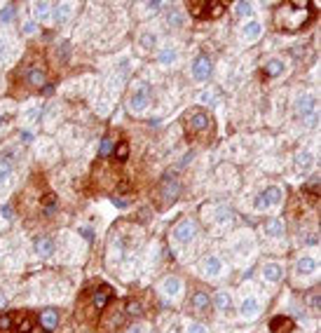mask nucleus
I'll return each instance as SVG.
<instances>
[{"instance_id":"f257e3e1","label":"nucleus","mask_w":321,"mask_h":333,"mask_svg":"<svg viewBox=\"0 0 321 333\" xmlns=\"http://www.w3.org/2000/svg\"><path fill=\"white\" fill-rule=\"evenodd\" d=\"M312 3L303 0V3H284L277 7V14H274V26L282 31V33H295L305 24L312 19Z\"/></svg>"},{"instance_id":"f03ea898","label":"nucleus","mask_w":321,"mask_h":333,"mask_svg":"<svg viewBox=\"0 0 321 333\" xmlns=\"http://www.w3.org/2000/svg\"><path fill=\"white\" fill-rule=\"evenodd\" d=\"M0 333H42L31 312H7L0 315Z\"/></svg>"},{"instance_id":"7ed1b4c3","label":"nucleus","mask_w":321,"mask_h":333,"mask_svg":"<svg viewBox=\"0 0 321 333\" xmlns=\"http://www.w3.org/2000/svg\"><path fill=\"white\" fill-rule=\"evenodd\" d=\"M213 132V120L206 111H195L192 115L185 120V134L190 139H204L206 134Z\"/></svg>"},{"instance_id":"20e7f679","label":"nucleus","mask_w":321,"mask_h":333,"mask_svg":"<svg viewBox=\"0 0 321 333\" xmlns=\"http://www.w3.org/2000/svg\"><path fill=\"white\" fill-rule=\"evenodd\" d=\"M188 10L195 19H218L225 12V3L221 0H192L188 3Z\"/></svg>"},{"instance_id":"39448f33","label":"nucleus","mask_w":321,"mask_h":333,"mask_svg":"<svg viewBox=\"0 0 321 333\" xmlns=\"http://www.w3.org/2000/svg\"><path fill=\"white\" fill-rule=\"evenodd\" d=\"M22 75H24V82L31 89L45 87V82H47V71H45V66H38V64H26Z\"/></svg>"},{"instance_id":"423d86ee","label":"nucleus","mask_w":321,"mask_h":333,"mask_svg":"<svg viewBox=\"0 0 321 333\" xmlns=\"http://www.w3.org/2000/svg\"><path fill=\"white\" fill-rule=\"evenodd\" d=\"M284 200V190L277 185H267L258 197H255V209H267V206H277Z\"/></svg>"},{"instance_id":"0eeeda50","label":"nucleus","mask_w":321,"mask_h":333,"mask_svg":"<svg viewBox=\"0 0 321 333\" xmlns=\"http://www.w3.org/2000/svg\"><path fill=\"white\" fill-rule=\"evenodd\" d=\"M295 111H298L300 117L307 120V124L316 122V99L312 94H303L298 101H295Z\"/></svg>"},{"instance_id":"6e6552de","label":"nucleus","mask_w":321,"mask_h":333,"mask_svg":"<svg viewBox=\"0 0 321 333\" xmlns=\"http://www.w3.org/2000/svg\"><path fill=\"white\" fill-rule=\"evenodd\" d=\"M178 193H181V183H178L174 176H166L162 178V183H160V200L162 204H174V202L178 200Z\"/></svg>"},{"instance_id":"1a4fd4ad","label":"nucleus","mask_w":321,"mask_h":333,"mask_svg":"<svg viewBox=\"0 0 321 333\" xmlns=\"http://www.w3.org/2000/svg\"><path fill=\"white\" fill-rule=\"evenodd\" d=\"M111 300H115V289L108 286V284H99L94 289V296H92V307L94 310H103Z\"/></svg>"},{"instance_id":"9d476101","label":"nucleus","mask_w":321,"mask_h":333,"mask_svg":"<svg viewBox=\"0 0 321 333\" xmlns=\"http://www.w3.org/2000/svg\"><path fill=\"white\" fill-rule=\"evenodd\" d=\"M148 103H150V89L148 87L134 89L132 96H129V101H127L129 111H134V113H143L145 108H148Z\"/></svg>"},{"instance_id":"9b49d317","label":"nucleus","mask_w":321,"mask_h":333,"mask_svg":"<svg viewBox=\"0 0 321 333\" xmlns=\"http://www.w3.org/2000/svg\"><path fill=\"white\" fill-rule=\"evenodd\" d=\"M211 59L206 54H200L197 59L192 61V78L197 80V82H206V80L211 78Z\"/></svg>"},{"instance_id":"f8f14e48","label":"nucleus","mask_w":321,"mask_h":333,"mask_svg":"<svg viewBox=\"0 0 321 333\" xmlns=\"http://www.w3.org/2000/svg\"><path fill=\"white\" fill-rule=\"evenodd\" d=\"M174 239L176 242H181V244H185V242H190V239H195V235H197V225H195V221H181L174 228Z\"/></svg>"},{"instance_id":"ddd939ff","label":"nucleus","mask_w":321,"mask_h":333,"mask_svg":"<svg viewBox=\"0 0 321 333\" xmlns=\"http://www.w3.org/2000/svg\"><path fill=\"white\" fill-rule=\"evenodd\" d=\"M124 315H127V310H122V307H115L113 312H105L101 328H103L105 333H111V331H115V328H120V324L124 322Z\"/></svg>"},{"instance_id":"4468645a","label":"nucleus","mask_w":321,"mask_h":333,"mask_svg":"<svg viewBox=\"0 0 321 333\" xmlns=\"http://www.w3.org/2000/svg\"><path fill=\"white\" fill-rule=\"evenodd\" d=\"M295 272H298L300 277H310V275H314L316 272V258H312V256H303V258H298V263H295Z\"/></svg>"},{"instance_id":"2eb2a0df","label":"nucleus","mask_w":321,"mask_h":333,"mask_svg":"<svg viewBox=\"0 0 321 333\" xmlns=\"http://www.w3.org/2000/svg\"><path fill=\"white\" fill-rule=\"evenodd\" d=\"M270 331L272 333H291L293 331V319L286 315H279L270 322Z\"/></svg>"},{"instance_id":"dca6fc26","label":"nucleus","mask_w":321,"mask_h":333,"mask_svg":"<svg viewBox=\"0 0 321 333\" xmlns=\"http://www.w3.org/2000/svg\"><path fill=\"white\" fill-rule=\"evenodd\" d=\"M295 167H298V172L307 174L314 167V155H312L310 150H300L298 155H295Z\"/></svg>"},{"instance_id":"f3484780","label":"nucleus","mask_w":321,"mask_h":333,"mask_svg":"<svg viewBox=\"0 0 321 333\" xmlns=\"http://www.w3.org/2000/svg\"><path fill=\"white\" fill-rule=\"evenodd\" d=\"M33 249L40 258H50V256L54 254V242H52L50 237H40V239H35Z\"/></svg>"},{"instance_id":"a211bd4d","label":"nucleus","mask_w":321,"mask_h":333,"mask_svg":"<svg viewBox=\"0 0 321 333\" xmlns=\"http://www.w3.org/2000/svg\"><path fill=\"white\" fill-rule=\"evenodd\" d=\"M242 317L244 319H255L258 317V312H261V303L255 298H244V303H242Z\"/></svg>"},{"instance_id":"6ab92c4d","label":"nucleus","mask_w":321,"mask_h":333,"mask_svg":"<svg viewBox=\"0 0 321 333\" xmlns=\"http://www.w3.org/2000/svg\"><path fill=\"white\" fill-rule=\"evenodd\" d=\"M263 33V26L258 22H249L246 26L242 28V38L246 40V43H253V40H258Z\"/></svg>"},{"instance_id":"aec40b11","label":"nucleus","mask_w":321,"mask_h":333,"mask_svg":"<svg viewBox=\"0 0 321 333\" xmlns=\"http://www.w3.org/2000/svg\"><path fill=\"white\" fill-rule=\"evenodd\" d=\"M263 71H265L267 78H279V75L286 71V64H284L282 59H270V61L265 64V68H263Z\"/></svg>"},{"instance_id":"412c9836","label":"nucleus","mask_w":321,"mask_h":333,"mask_svg":"<svg viewBox=\"0 0 321 333\" xmlns=\"http://www.w3.org/2000/svg\"><path fill=\"white\" fill-rule=\"evenodd\" d=\"M263 277H265L267 282H279V279L284 277L282 265H277V263H267V265H263Z\"/></svg>"},{"instance_id":"4be33fe9","label":"nucleus","mask_w":321,"mask_h":333,"mask_svg":"<svg viewBox=\"0 0 321 333\" xmlns=\"http://www.w3.org/2000/svg\"><path fill=\"white\" fill-rule=\"evenodd\" d=\"M213 305H216L218 312H227L232 307V296L227 294V291H218V294L213 296Z\"/></svg>"},{"instance_id":"5701e85b","label":"nucleus","mask_w":321,"mask_h":333,"mask_svg":"<svg viewBox=\"0 0 321 333\" xmlns=\"http://www.w3.org/2000/svg\"><path fill=\"white\" fill-rule=\"evenodd\" d=\"M181 289H183V284L178 277H166L164 282H162V291H164L166 296H172V298L181 294Z\"/></svg>"},{"instance_id":"b1692460","label":"nucleus","mask_w":321,"mask_h":333,"mask_svg":"<svg viewBox=\"0 0 321 333\" xmlns=\"http://www.w3.org/2000/svg\"><path fill=\"white\" fill-rule=\"evenodd\" d=\"M223 270V263L221 258H216V256H209L204 261V272H206V277H218Z\"/></svg>"},{"instance_id":"393cba45","label":"nucleus","mask_w":321,"mask_h":333,"mask_svg":"<svg viewBox=\"0 0 321 333\" xmlns=\"http://www.w3.org/2000/svg\"><path fill=\"white\" fill-rule=\"evenodd\" d=\"M265 235L267 237H282L284 235V221L282 218H270L265 223Z\"/></svg>"},{"instance_id":"a878e982","label":"nucleus","mask_w":321,"mask_h":333,"mask_svg":"<svg viewBox=\"0 0 321 333\" xmlns=\"http://www.w3.org/2000/svg\"><path fill=\"white\" fill-rule=\"evenodd\" d=\"M40 322H42V326L47 328V331H52V328H56V324H59V312L56 310H45L42 315H40Z\"/></svg>"},{"instance_id":"bb28decb","label":"nucleus","mask_w":321,"mask_h":333,"mask_svg":"<svg viewBox=\"0 0 321 333\" xmlns=\"http://www.w3.org/2000/svg\"><path fill=\"white\" fill-rule=\"evenodd\" d=\"M209 305H211V298L204 294V291H197V294L192 296V307L197 312H206L209 310Z\"/></svg>"},{"instance_id":"cd10ccee","label":"nucleus","mask_w":321,"mask_h":333,"mask_svg":"<svg viewBox=\"0 0 321 333\" xmlns=\"http://www.w3.org/2000/svg\"><path fill=\"white\" fill-rule=\"evenodd\" d=\"M73 10V5H68V3H61V5H56L54 7V17H56V22H63V19H68V12Z\"/></svg>"},{"instance_id":"c85d7f7f","label":"nucleus","mask_w":321,"mask_h":333,"mask_svg":"<svg viewBox=\"0 0 321 333\" xmlns=\"http://www.w3.org/2000/svg\"><path fill=\"white\" fill-rule=\"evenodd\" d=\"M176 50H172V47H166V50H162L160 52V61L162 64H174V61H176Z\"/></svg>"},{"instance_id":"c756f323","label":"nucleus","mask_w":321,"mask_h":333,"mask_svg":"<svg viewBox=\"0 0 321 333\" xmlns=\"http://www.w3.org/2000/svg\"><path fill=\"white\" fill-rule=\"evenodd\" d=\"M113 150H115V143H113L111 139H103V141H101V148H99V155L101 157L113 155Z\"/></svg>"},{"instance_id":"7c9ffc66","label":"nucleus","mask_w":321,"mask_h":333,"mask_svg":"<svg viewBox=\"0 0 321 333\" xmlns=\"http://www.w3.org/2000/svg\"><path fill=\"white\" fill-rule=\"evenodd\" d=\"M10 174H12V164H10V160H5V157H3V160H0V183H3V181H7V178H10Z\"/></svg>"},{"instance_id":"2f4dec72","label":"nucleus","mask_w":321,"mask_h":333,"mask_svg":"<svg viewBox=\"0 0 321 333\" xmlns=\"http://www.w3.org/2000/svg\"><path fill=\"white\" fill-rule=\"evenodd\" d=\"M52 10L50 3H38V5H33V12H35V19H45L47 17V12Z\"/></svg>"},{"instance_id":"473e14b6","label":"nucleus","mask_w":321,"mask_h":333,"mask_svg":"<svg viewBox=\"0 0 321 333\" xmlns=\"http://www.w3.org/2000/svg\"><path fill=\"white\" fill-rule=\"evenodd\" d=\"M141 45H143L145 50H153V47L157 45V35L155 33H143L141 35Z\"/></svg>"},{"instance_id":"72a5a7b5","label":"nucleus","mask_w":321,"mask_h":333,"mask_svg":"<svg viewBox=\"0 0 321 333\" xmlns=\"http://www.w3.org/2000/svg\"><path fill=\"white\" fill-rule=\"evenodd\" d=\"M251 10H253L251 3H237V5H234V12H237L239 17H251Z\"/></svg>"},{"instance_id":"f704fd0d","label":"nucleus","mask_w":321,"mask_h":333,"mask_svg":"<svg viewBox=\"0 0 321 333\" xmlns=\"http://www.w3.org/2000/svg\"><path fill=\"white\" fill-rule=\"evenodd\" d=\"M127 143H117L115 150H113V155H117V160H127Z\"/></svg>"},{"instance_id":"c9c22d12","label":"nucleus","mask_w":321,"mask_h":333,"mask_svg":"<svg viewBox=\"0 0 321 333\" xmlns=\"http://www.w3.org/2000/svg\"><path fill=\"white\" fill-rule=\"evenodd\" d=\"M185 333H209L204 324H188V331Z\"/></svg>"},{"instance_id":"e433bc0d","label":"nucleus","mask_w":321,"mask_h":333,"mask_svg":"<svg viewBox=\"0 0 321 333\" xmlns=\"http://www.w3.org/2000/svg\"><path fill=\"white\" fill-rule=\"evenodd\" d=\"M127 333H145V326L143 324H132V326L127 328Z\"/></svg>"},{"instance_id":"4c0bfd02","label":"nucleus","mask_w":321,"mask_h":333,"mask_svg":"<svg viewBox=\"0 0 321 333\" xmlns=\"http://www.w3.org/2000/svg\"><path fill=\"white\" fill-rule=\"evenodd\" d=\"M166 22H172V24H181V14H178V12H172V14L166 17Z\"/></svg>"},{"instance_id":"58836bf2","label":"nucleus","mask_w":321,"mask_h":333,"mask_svg":"<svg viewBox=\"0 0 321 333\" xmlns=\"http://www.w3.org/2000/svg\"><path fill=\"white\" fill-rule=\"evenodd\" d=\"M316 185H319V176L310 178V183H307V188H310V190H316Z\"/></svg>"},{"instance_id":"ea45409f","label":"nucleus","mask_w":321,"mask_h":333,"mask_svg":"<svg viewBox=\"0 0 321 333\" xmlns=\"http://www.w3.org/2000/svg\"><path fill=\"white\" fill-rule=\"evenodd\" d=\"M160 3H148V5H145V10H148V12H155V10H160Z\"/></svg>"},{"instance_id":"a19ab883","label":"nucleus","mask_w":321,"mask_h":333,"mask_svg":"<svg viewBox=\"0 0 321 333\" xmlns=\"http://www.w3.org/2000/svg\"><path fill=\"white\" fill-rule=\"evenodd\" d=\"M0 19H3V22H10V19H12V7H7V10L3 12V17H0Z\"/></svg>"},{"instance_id":"79ce46f5","label":"nucleus","mask_w":321,"mask_h":333,"mask_svg":"<svg viewBox=\"0 0 321 333\" xmlns=\"http://www.w3.org/2000/svg\"><path fill=\"white\" fill-rule=\"evenodd\" d=\"M24 31H26V33H33V31H35V24H26V26H24Z\"/></svg>"},{"instance_id":"37998d69","label":"nucleus","mask_w":321,"mask_h":333,"mask_svg":"<svg viewBox=\"0 0 321 333\" xmlns=\"http://www.w3.org/2000/svg\"><path fill=\"white\" fill-rule=\"evenodd\" d=\"M202 101H204V103H209V101H211V94H209V92H204V94H202Z\"/></svg>"},{"instance_id":"c03bdc74","label":"nucleus","mask_w":321,"mask_h":333,"mask_svg":"<svg viewBox=\"0 0 321 333\" xmlns=\"http://www.w3.org/2000/svg\"><path fill=\"white\" fill-rule=\"evenodd\" d=\"M115 206H120V209H124V206H127V202H124V200H115Z\"/></svg>"},{"instance_id":"a18cd8bd","label":"nucleus","mask_w":321,"mask_h":333,"mask_svg":"<svg viewBox=\"0 0 321 333\" xmlns=\"http://www.w3.org/2000/svg\"><path fill=\"white\" fill-rule=\"evenodd\" d=\"M5 54V43H3V40H0V56Z\"/></svg>"},{"instance_id":"49530a36","label":"nucleus","mask_w":321,"mask_h":333,"mask_svg":"<svg viewBox=\"0 0 321 333\" xmlns=\"http://www.w3.org/2000/svg\"><path fill=\"white\" fill-rule=\"evenodd\" d=\"M3 305H5V296L0 294V307H3Z\"/></svg>"},{"instance_id":"de8ad7c7","label":"nucleus","mask_w":321,"mask_h":333,"mask_svg":"<svg viewBox=\"0 0 321 333\" xmlns=\"http://www.w3.org/2000/svg\"><path fill=\"white\" fill-rule=\"evenodd\" d=\"M0 122H3V117H0Z\"/></svg>"}]
</instances>
